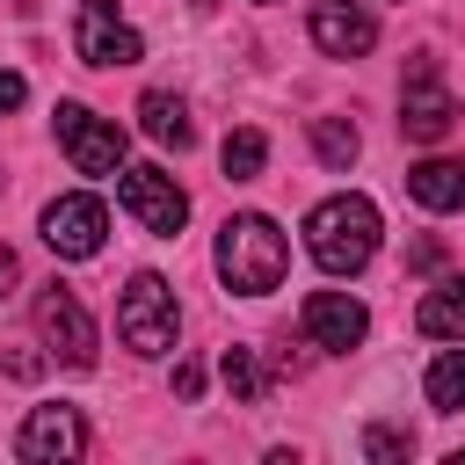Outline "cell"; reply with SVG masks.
<instances>
[{
  "instance_id": "5b68a950",
  "label": "cell",
  "mask_w": 465,
  "mask_h": 465,
  "mask_svg": "<svg viewBox=\"0 0 465 465\" xmlns=\"http://www.w3.org/2000/svg\"><path fill=\"white\" fill-rule=\"evenodd\" d=\"M116 196H124V211H131L153 240H174V232L189 225V196H182V182H174L167 167H116Z\"/></svg>"
},
{
  "instance_id": "ffe728a7",
  "label": "cell",
  "mask_w": 465,
  "mask_h": 465,
  "mask_svg": "<svg viewBox=\"0 0 465 465\" xmlns=\"http://www.w3.org/2000/svg\"><path fill=\"white\" fill-rule=\"evenodd\" d=\"M363 450H371L378 465H400V458L414 450V436H407V429H392V421H371V429H363Z\"/></svg>"
},
{
  "instance_id": "52a82bcc",
  "label": "cell",
  "mask_w": 465,
  "mask_h": 465,
  "mask_svg": "<svg viewBox=\"0 0 465 465\" xmlns=\"http://www.w3.org/2000/svg\"><path fill=\"white\" fill-rule=\"evenodd\" d=\"M73 51H80L87 65H138V58H145V44H138V29L116 15V0H80V15H73Z\"/></svg>"
},
{
  "instance_id": "603a6c76",
  "label": "cell",
  "mask_w": 465,
  "mask_h": 465,
  "mask_svg": "<svg viewBox=\"0 0 465 465\" xmlns=\"http://www.w3.org/2000/svg\"><path fill=\"white\" fill-rule=\"evenodd\" d=\"M15 276H22V262H15V247H7V240H0V298H7V291H15Z\"/></svg>"
},
{
  "instance_id": "3957f363",
  "label": "cell",
  "mask_w": 465,
  "mask_h": 465,
  "mask_svg": "<svg viewBox=\"0 0 465 465\" xmlns=\"http://www.w3.org/2000/svg\"><path fill=\"white\" fill-rule=\"evenodd\" d=\"M174 327H182V312H174L167 276L138 269V276L124 283V298H116V334H124V349H131V356H167V349H174Z\"/></svg>"
},
{
  "instance_id": "5bb4252c",
  "label": "cell",
  "mask_w": 465,
  "mask_h": 465,
  "mask_svg": "<svg viewBox=\"0 0 465 465\" xmlns=\"http://www.w3.org/2000/svg\"><path fill=\"white\" fill-rule=\"evenodd\" d=\"M414 327H421L429 341H465V276H450L443 291H429L421 312H414Z\"/></svg>"
},
{
  "instance_id": "4fadbf2b",
  "label": "cell",
  "mask_w": 465,
  "mask_h": 465,
  "mask_svg": "<svg viewBox=\"0 0 465 465\" xmlns=\"http://www.w3.org/2000/svg\"><path fill=\"white\" fill-rule=\"evenodd\" d=\"M407 196L421 211H465V160H421V167H407Z\"/></svg>"
},
{
  "instance_id": "d6986e66",
  "label": "cell",
  "mask_w": 465,
  "mask_h": 465,
  "mask_svg": "<svg viewBox=\"0 0 465 465\" xmlns=\"http://www.w3.org/2000/svg\"><path fill=\"white\" fill-rule=\"evenodd\" d=\"M312 153H320L327 167H349V160L363 153V138H356L349 116H312Z\"/></svg>"
},
{
  "instance_id": "e0dca14e",
  "label": "cell",
  "mask_w": 465,
  "mask_h": 465,
  "mask_svg": "<svg viewBox=\"0 0 465 465\" xmlns=\"http://www.w3.org/2000/svg\"><path fill=\"white\" fill-rule=\"evenodd\" d=\"M262 160H269V138H262V131H225V145H218L225 182H254V174H262Z\"/></svg>"
},
{
  "instance_id": "9c48e42d",
  "label": "cell",
  "mask_w": 465,
  "mask_h": 465,
  "mask_svg": "<svg viewBox=\"0 0 465 465\" xmlns=\"http://www.w3.org/2000/svg\"><path fill=\"white\" fill-rule=\"evenodd\" d=\"M450 124H458V102H450V87L436 80V65L421 58V65L407 73V94H400V131H407L414 145H436V138H450Z\"/></svg>"
},
{
  "instance_id": "cb8c5ba5",
  "label": "cell",
  "mask_w": 465,
  "mask_h": 465,
  "mask_svg": "<svg viewBox=\"0 0 465 465\" xmlns=\"http://www.w3.org/2000/svg\"><path fill=\"white\" fill-rule=\"evenodd\" d=\"M196 7H218V0H196Z\"/></svg>"
},
{
  "instance_id": "ac0fdd59",
  "label": "cell",
  "mask_w": 465,
  "mask_h": 465,
  "mask_svg": "<svg viewBox=\"0 0 465 465\" xmlns=\"http://www.w3.org/2000/svg\"><path fill=\"white\" fill-rule=\"evenodd\" d=\"M429 407H443V414H458L465 407V349H443L436 363H429Z\"/></svg>"
},
{
  "instance_id": "7a4b0ae2",
  "label": "cell",
  "mask_w": 465,
  "mask_h": 465,
  "mask_svg": "<svg viewBox=\"0 0 465 465\" xmlns=\"http://www.w3.org/2000/svg\"><path fill=\"white\" fill-rule=\"evenodd\" d=\"M283 269H291V247H283L276 218L240 211V218H225V225H218V276H225V291L262 298V291H276V283H283Z\"/></svg>"
},
{
  "instance_id": "7c38bea8",
  "label": "cell",
  "mask_w": 465,
  "mask_h": 465,
  "mask_svg": "<svg viewBox=\"0 0 465 465\" xmlns=\"http://www.w3.org/2000/svg\"><path fill=\"white\" fill-rule=\"evenodd\" d=\"M298 320H305V341H312V349H356V341L371 334V312H363L349 291H312Z\"/></svg>"
},
{
  "instance_id": "7402d4cb",
  "label": "cell",
  "mask_w": 465,
  "mask_h": 465,
  "mask_svg": "<svg viewBox=\"0 0 465 465\" xmlns=\"http://www.w3.org/2000/svg\"><path fill=\"white\" fill-rule=\"evenodd\" d=\"M22 94H29V80H22V73H0V116L22 109Z\"/></svg>"
},
{
  "instance_id": "44dd1931",
  "label": "cell",
  "mask_w": 465,
  "mask_h": 465,
  "mask_svg": "<svg viewBox=\"0 0 465 465\" xmlns=\"http://www.w3.org/2000/svg\"><path fill=\"white\" fill-rule=\"evenodd\" d=\"M203 392V371L196 363H174V400H196Z\"/></svg>"
},
{
  "instance_id": "2e32d148",
  "label": "cell",
  "mask_w": 465,
  "mask_h": 465,
  "mask_svg": "<svg viewBox=\"0 0 465 465\" xmlns=\"http://www.w3.org/2000/svg\"><path fill=\"white\" fill-rule=\"evenodd\" d=\"M218 378H225V392H232L240 407H254V400L269 392V371H262L254 349H225V356H218Z\"/></svg>"
},
{
  "instance_id": "6da1fadb",
  "label": "cell",
  "mask_w": 465,
  "mask_h": 465,
  "mask_svg": "<svg viewBox=\"0 0 465 465\" xmlns=\"http://www.w3.org/2000/svg\"><path fill=\"white\" fill-rule=\"evenodd\" d=\"M378 240H385V225H378V203L371 196H327V203H312V218H305V247H312V262L327 269V276H356L371 254H378Z\"/></svg>"
},
{
  "instance_id": "277c9868",
  "label": "cell",
  "mask_w": 465,
  "mask_h": 465,
  "mask_svg": "<svg viewBox=\"0 0 465 465\" xmlns=\"http://www.w3.org/2000/svg\"><path fill=\"white\" fill-rule=\"evenodd\" d=\"M36 334L65 371H94V320H87L73 283H44L36 291Z\"/></svg>"
},
{
  "instance_id": "8992f818",
  "label": "cell",
  "mask_w": 465,
  "mask_h": 465,
  "mask_svg": "<svg viewBox=\"0 0 465 465\" xmlns=\"http://www.w3.org/2000/svg\"><path fill=\"white\" fill-rule=\"evenodd\" d=\"M58 145H65V160L80 167V174H116L124 167V131L109 124V116H94L87 102H58Z\"/></svg>"
},
{
  "instance_id": "8fae6325",
  "label": "cell",
  "mask_w": 465,
  "mask_h": 465,
  "mask_svg": "<svg viewBox=\"0 0 465 465\" xmlns=\"http://www.w3.org/2000/svg\"><path fill=\"white\" fill-rule=\"evenodd\" d=\"M312 44L327 58H363L378 44V15L363 0H312Z\"/></svg>"
},
{
  "instance_id": "30bf717a",
  "label": "cell",
  "mask_w": 465,
  "mask_h": 465,
  "mask_svg": "<svg viewBox=\"0 0 465 465\" xmlns=\"http://www.w3.org/2000/svg\"><path fill=\"white\" fill-rule=\"evenodd\" d=\"M15 450H22L29 465H65V458H80V450H87L80 407H36V414L22 421V436H15Z\"/></svg>"
},
{
  "instance_id": "ba28073f",
  "label": "cell",
  "mask_w": 465,
  "mask_h": 465,
  "mask_svg": "<svg viewBox=\"0 0 465 465\" xmlns=\"http://www.w3.org/2000/svg\"><path fill=\"white\" fill-rule=\"evenodd\" d=\"M102 232H109L102 196H51V203H44V240H51V254L87 262V254H102Z\"/></svg>"
},
{
  "instance_id": "9a60e30c",
  "label": "cell",
  "mask_w": 465,
  "mask_h": 465,
  "mask_svg": "<svg viewBox=\"0 0 465 465\" xmlns=\"http://www.w3.org/2000/svg\"><path fill=\"white\" fill-rule=\"evenodd\" d=\"M138 124H145V138H160V145H189L196 138V124H189V109H182V94H167V87H153L145 102H138Z\"/></svg>"
}]
</instances>
